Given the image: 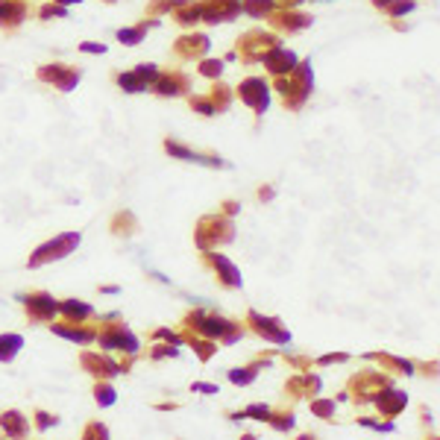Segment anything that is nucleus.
<instances>
[{"instance_id":"1","label":"nucleus","mask_w":440,"mask_h":440,"mask_svg":"<svg viewBox=\"0 0 440 440\" xmlns=\"http://www.w3.org/2000/svg\"><path fill=\"white\" fill-rule=\"evenodd\" d=\"M65 311H68V314H88V305H76V302H68V305H65Z\"/></svg>"},{"instance_id":"2","label":"nucleus","mask_w":440,"mask_h":440,"mask_svg":"<svg viewBox=\"0 0 440 440\" xmlns=\"http://www.w3.org/2000/svg\"><path fill=\"white\" fill-rule=\"evenodd\" d=\"M250 414H253V417H267V408H264V405H253Z\"/></svg>"},{"instance_id":"3","label":"nucleus","mask_w":440,"mask_h":440,"mask_svg":"<svg viewBox=\"0 0 440 440\" xmlns=\"http://www.w3.org/2000/svg\"><path fill=\"white\" fill-rule=\"evenodd\" d=\"M253 373H232V382H250Z\"/></svg>"}]
</instances>
